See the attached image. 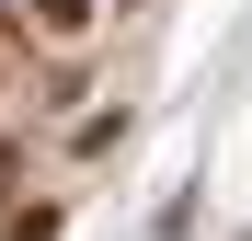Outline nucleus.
<instances>
[{
    "label": "nucleus",
    "instance_id": "nucleus-1",
    "mask_svg": "<svg viewBox=\"0 0 252 241\" xmlns=\"http://www.w3.org/2000/svg\"><path fill=\"white\" fill-rule=\"evenodd\" d=\"M12 241H58V218H46V207H23V218H12Z\"/></svg>",
    "mask_w": 252,
    "mask_h": 241
}]
</instances>
